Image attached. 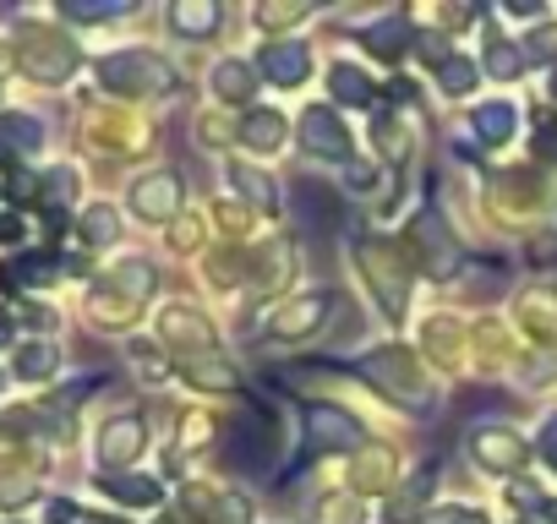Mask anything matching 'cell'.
I'll return each mask as SVG.
<instances>
[{
	"instance_id": "17",
	"label": "cell",
	"mask_w": 557,
	"mask_h": 524,
	"mask_svg": "<svg viewBox=\"0 0 557 524\" xmlns=\"http://www.w3.org/2000/svg\"><path fill=\"white\" fill-rule=\"evenodd\" d=\"M0 137H7L12 148H39L45 142V126L34 115H7V121H0Z\"/></svg>"
},
{
	"instance_id": "4",
	"label": "cell",
	"mask_w": 557,
	"mask_h": 524,
	"mask_svg": "<svg viewBox=\"0 0 557 524\" xmlns=\"http://www.w3.org/2000/svg\"><path fill=\"white\" fill-rule=\"evenodd\" d=\"M143 448H148L143 415H115V421H104V432H99V459H104V464H132Z\"/></svg>"
},
{
	"instance_id": "7",
	"label": "cell",
	"mask_w": 557,
	"mask_h": 524,
	"mask_svg": "<svg viewBox=\"0 0 557 524\" xmlns=\"http://www.w3.org/2000/svg\"><path fill=\"white\" fill-rule=\"evenodd\" d=\"M475 464L481 470H519V459H524V442L513 437V432H503V426H486V432H475Z\"/></svg>"
},
{
	"instance_id": "3",
	"label": "cell",
	"mask_w": 557,
	"mask_h": 524,
	"mask_svg": "<svg viewBox=\"0 0 557 524\" xmlns=\"http://www.w3.org/2000/svg\"><path fill=\"white\" fill-rule=\"evenodd\" d=\"M175 202H181V180L175 175H143L137 186H132V213L137 219H148V224H159V219H170L175 213Z\"/></svg>"
},
{
	"instance_id": "16",
	"label": "cell",
	"mask_w": 557,
	"mask_h": 524,
	"mask_svg": "<svg viewBox=\"0 0 557 524\" xmlns=\"http://www.w3.org/2000/svg\"><path fill=\"white\" fill-rule=\"evenodd\" d=\"M83 235H88L94 246H110V240L121 235V219H115V208H104V202H94V208L83 213Z\"/></svg>"
},
{
	"instance_id": "19",
	"label": "cell",
	"mask_w": 557,
	"mask_h": 524,
	"mask_svg": "<svg viewBox=\"0 0 557 524\" xmlns=\"http://www.w3.org/2000/svg\"><path fill=\"white\" fill-rule=\"evenodd\" d=\"M475 132H481L486 142H503V137L513 132V110H508V104H481V115H475Z\"/></svg>"
},
{
	"instance_id": "10",
	"label": "cell",
	"mask_w": 557,
	"mask_h": 524,
	"mask_svg": "<svg viewBox=\"0 0 557 524\" xmlns=\"http://www.w3.org/2000/svg\"><path fill=\"white\" fill-rule=\"evenodd\" d=\"M208 83H213V93H219V99L240 104V99H251V88H257V72H251L246 61H219V66L208 72Z\"/></svg>"
},
{
	"instance_id": "18",
	"label": "cell",
	"mask_w": 557,
	"mask_h": 524,
	"mask_svg": "<svg viewBox=\"0 0 557 524\" xmlns=\"http://www.w3.org/2000/svg\"><path fill=\"white\" fill-rule=\"evenodd\" d=\"M367 39H372L367 50H372L377 61H394V55L405 50V23H399V17H394V23H377V28H372Z\"/></svg>"
},
{
	"instance_id": "26",
	"label": "cell",
	"mask_w": 557,
	"mask_h": 524,
	"mask_svg": "<svg viewBox=\"0 0 557 524\" xmlns=\"http://www.w3.org/2000/svg\"><path fill=\"white\" fill-rule=\"evenodd\" d=\"M426 524H486L481 513H470V508H443L437 519H426Z\"/></svg>"
},
{
	"instance_id": "24",
	"label": "cell",
	"mask_w": 557,
	"mask_h": 524,
	"mask_svg": "<svg viewBox=\"0 0 557 524\" xmlns=\"http://www.w3.org/2000/svg\"><path fill=\"white\" fill-rule=\"evenodd\" d=\"M235 180H240V191H246V197L268 202V180H262V175H251V170H235Z\"/></svg>"
},
{
	"instance_id": "25",
	"label": "cell",
	"mask_w": 557,
	"mask_h": 524,
	"mask_svg": "<svg viewBox=\"0 0 557 524\" xmlns=\"http://www.w3.org/2000/svg\"><path fill=\"white\" fill-rule=\"evenodd\" d=\"M530 55H535V61H552V55H557V34H552V28H541V34L530 39Z\"/></svg>"
},
{
	"instance_id": "27",
	"label": "cell",
	"mask_w": 557,
	"mask_h": 524,
	"mask_svg": "<svg viewBox=\"0 0 557 524\" xmlns=\"http://www.w3.org/2000/svg\"><path fill=\"white\" fill-rule=\"evenodd\" d=\"M541 453H546V459H552V470H557V415L541 426Z\"/></svg>"
},
{
	"instance_id": "22",
	"label": "cell",
	"mask_w": 557,
	"mask_h": 524,
	"mask_svg": "<svg viewBox=\"0 0 557 524\" xmlns=\"http://www.w3.org/2000/svg\"><path fill=\"white\" fill-rule=\"evenodd\" d=\"M486 66H492L497 77H519V66H524V55H513L508 45H497V50L486 55Z\"/></svg>"
},
{
	"instance_id": "23",
	"label": "cell",
	"mask_w": 557,
	"mask_h": 524,
	"mask_svg": "<svg viewBox=\"0 0 557 524\" xmlns=\"http://www.w3.org/2000/svg\"><path fill=\"white\" fill-rule=\"evenodd\" d=\"M72 186H77V180H72V170H50V175H45V197H50V202H66V197H72Z\"/></svg>"
},
{
	"instance_id": "20",
	"label": "cell",
	"mask_w": 557,
	"mask_h": 524,
	"mask_svg": "<svg viewBox=\"0 0 557 524\" xmlns=\"http://www.w3.org/2000/svg\"><path fill=\"white\" fill-rule=\"evenodd\" d=\"M208 519H213V524H246V519H251V502L230 491V497H219V502L208 508Z\"/></svg>"
},
{
	"instance_id": "21",
	"label": "cell",
	"mask_w": 557,
	"mask_h": 524,
	"mask_svg": "<svg viewBox=\"0 0 557 524\" xmlns=\"http://www.w3.org/2000/svg\"><path fill=\"white\" fill-rule=\"evenodd\" d=\"M121 290H132V296H148L153 290V269H148V262L132 257V269H121Z\"/></svg>"
},
{
	"instance_id": "5",
	"label": "cell",
	"mask_w": 557,
	"mask_h": 524,
	"mask_svg": "<svg viewBox=\"0 0 557 524\" xmlns=\"http://www.w3.org/2000/svg\"><path fill=\"white\" fill-rule=\"evenodd\" d=\"M307 66H312V50H307V45H268V50L257 55V72H262L268 83H278V88H296V83L307 77Z\"/></svg>"
},
{
	"instance_id": "29",
	"label": "cell",
	"mask_w": 557,
	"mask_h": 524,
	"mask_svg": "<svg viewBox=\"0 0 557 524\" xmlns=\"http://www.w3.org/2000/svg\"><path fill=\"white\" fill-rule=\"evenodd\" d=\"M546 513H552V524H557V502H552V508H546Z\"/></svg>"
},
{
	"instance_id": "11",
	"label": "cell",
	"mask_w": 557,
	"mask_h": 524,
	"mask_svg": "<svg viewBox=\"0 0 557 524\" xmlns=\"http://www.w3.org/2000/svg\"><path fill=\"white\" fill-rule=\"evenodd\" d=\"M329 93H334V104H345V110L372 104V83H367V72H361V66H345V61L329 72Z\"/></svg>"
},
{
	"instance_id": "9",
	"label": "cell",
	"mask_w": 557,
	"mask_h": 524,
	"mask_svg": "<svg viewBox=\"0 0 557 524\" xmlns=\"http://www.w3.org/2000/svg\"><path fill=\"white\" fill-rule=\"evenodd\" d=\"M323 317H329V296H307V301H290L285 317H273V334L278 339H296V334H312Z\"/></svg>"
},
{
	"instance_id": "14",
	"label": "cell",
	"mask_w": 557,
	"mask_h": 524,
	"mask_svg": "<svg viewBox=\"0 0 557 524\" xmlns=\"http://www.w3.org/2000/svg\"><path fill=\"white\" fill-rule=\"evenodd\" d=\"M437 83H443V93H448V99H465V93L475 88V61H465V55H448V61L437 66Z\"/></svg>"
},
{
	"instance_id": "2",
	"label": "cell",
	"mask_w": 557,
	"mask_h": 524,
	"mask_svg": "<svg viewBox=\"0 0 557 524\" xmlns=\"http://www.w3.org/2000/svg\"><path fill=\"white\" fill-rule=\"evenodd\" d=\"M301 142H307L318 159H350V132H345V121H339L329 104L301 110Z\"/></svg>"
},
{
	"instance_id": "12",
	"label": "cell",
	"mask_w": 557,
	"mask_h": 524,
	"mask_svg": "<svg viewBox=\"0 0 557 524\" xmlns=\"http://www.w3.org/2000/svg\"><path fill=\"white\" fill-rule=\"evenodd\" d=\"M240 142L257 148V153H273L278 142H285V121H278L273 110H251V115L240 121Z\"/></svg>"
},
{
	"instance_id": "13",
	"label": "cell",
	"mask_w": 557,
	"mask_h": 524,
	"mask_svg": "<svg viewBox=\"0 0 557 524\" xmlns=\"http://www.w3.org/2000/svg\"><path fill=\"white\" fill-rule=\"evenodd\" d=\"M115 502H132V508H153L159 497H164V486L159 481H148V475H115V481H99Z\"/></svg>"
},
{
	"instance_id": "28",
	"label": "cell",
	"mask_w": 557,
	"mask_h": 524,
	"mask_svg": "<svg viewBox=\"0 0 557 524\" xmlns=\"http://www.w3.org/2000/svg\"><path fill=\"white\" fill-rule=\"evenodd\" d=\"M7 334H12V328H7V317H0V345H7Z\"/></svg>"
},
{
	"instance_id": "1",
	"label": "cell",
	"mask_w": 557,
	"mask_h": 524,
	"mask_svg": "<svg viewBox=\"0 0 557 524\" xmlns=\"http://www.w3.org/2000/svg\"><path fill=\"white\" fill-rule=\"evenodd\" d=\"M99 77H104V88H115V93H164V88L175 83L170 61L153 55V50L110 55V61H99Z\"/></svg>"
},
{
	"instance_id": "6",
	"label": "cell",
	"mask_w": 557,
	"mask_h": 524,
	"mask_svg": "<svg viewBox=\"0 0 557 524\" xmlns=\"http://www.w3.org/2000/svg\"><path fill=\"white\" fill-rule=\"evenodd\" d=\"M307 426H312V437H318L323 448H356V442L367 437L356 415H345V410H329V404H307Z\"/></svg>"
},
{
	"instance_id": "8",
	"label": "cell",
	"mask_w": 557,
	"mask_h": 524,
	"mask_svg": "<svg viewBox=\"0 0 557 524\" xmlns=\"http://www.w3.org/2000/svg\"><path fill=\"white\" fill-rule=\"evenodd\" d=\"M213 28H219V7H213V0H181V7H170V34L208 39Z\"/></svg>"
},
{
	"instance_id": "15",
	"label": "cell",
	"mask_w": 557,
	"mask_h": 524,
	"mask_svg": "<svg viewBox=\"0 0 557 524\" xmlns=\"http://www.w3.org/2000/svg\"><path fill=\"white\" fill-rule=\"evenodd\" d=\"M12 366H17V377H28V383H39V377H50V372L61 366V355H55L50 345H23V355H17Z\"/></svg>"
}]
</instances>
